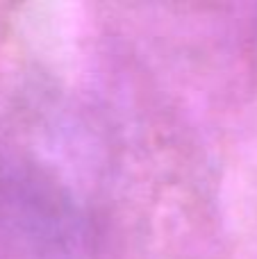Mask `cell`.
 I'll return each instance as SVG.
<instances>
[{
    "mask_svg": "<svg viewBox=\"0 0 257 259\" xmlns=\"http://www.w3.org/2000/svg\"><path fill=\"white\" fill-rule=\"evenodd\" d=\"M96 246L94 214L71 184L27 152H0V255L91 259Z\"/></svg>",
    "mask_w": 257,
    "mask_h": 259,
    "instance_id": "6da1fadb",
    "label": "cell"
}]
</instances>
